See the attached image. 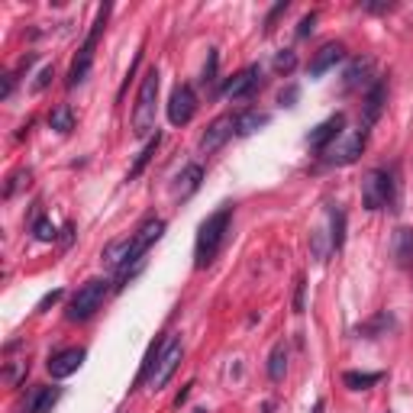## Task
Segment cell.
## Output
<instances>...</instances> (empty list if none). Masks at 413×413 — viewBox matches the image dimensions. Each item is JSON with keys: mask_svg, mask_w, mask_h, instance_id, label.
Returning <instances> with one entry per match:
<instances>
[{"mask_svg": "<svg viewBox=\"0 0 413 413\" xmlns=\"http://www.w3.org/2000/svg\"><path fill=\"white\" fill-rule=\"evenodd\" d=\"M162 233H165V220L149 217L129 239H116V243H110L107 249L101 252V262L116 275V285H113L116 291H123V287L129 285V278L143 268V255L162 239Z\"/></svg>", "mask_w": 413, "mask_h": 413, "instance_id": "obj_1", "label": "cell"}, {"mask_svg": "<svg viewBox=\"0 0 413 413\" xmlns=\"http://www.w3.org/2000/svg\"><path fill=\"white\" fill-rule=\"evenodd\" d=\"M233 203H223V207H217V210L210 213V217L200 223V230H197V239H194V268L203 271L210 268L213 262H217L220 249H223L226 236H230V223H233Z\"/></svg>", "mask_w": 413, "mask_h": 413, "instance_id": "obj_2", "label": "cell"}, {"mask_svg": "<svg viewBox=\"0 0 413 413\" xmlns=\"http://www.w3.org/2000/svg\"><path fill=\"white\" fill-rule=\"evenodd\" d=\"M158 88H162V75H158V68H149L143 84H139V97H136V107H133V136L136 139H152V136L158 133V126H155Z\"/></svg>", "mask_w": 413, "mask_h": 413, "instance_id": "obj_3", "label": "cell"}, {"mask_svg": "<svg viewBox=\"0 0 413 413\" xmlns=\"http://www.w3.org/2000/svg\"><path fill=\"white\" fill-rule=\"evenodd\" d=\"M362 203L365 210H397V178L391 168H372L362 181Z\"/></svg>", "mask_w": 413, "mask_h": 413, "instance_id": "obj_4", "label": "cell"}, {"mask_svg": "<svg viewBox=\"0 0 413 413\" xmlns=\"http://www.w3.org/2000/svg\"><path fill=\"white\" fill-rule=\"evenodd\" d=\"M107 294H110V281H107V278H91V281H84V285L78 287L75 294H71V300H68L65 317L71 320V323H84V320H91V317H94V313L103 307Z\"/></svg>", "mask_w": 413, "mask_h": 413, "instance_id": "obj_5", "label": "cell"}, {"mask_svg": "<svg viewBox=\"0 0 413 413\" xmlns=\"http://www.w3.org/2000/svg\"><path fill=\"white\" fill-rule=\"evenodd\" d=\"M107 16H110V4H103V7L97 10L94 23H91V33H88V39H84V46L78 49L75 61H71V68H68V81H65L68 88H78V84L91 75V65H94V49H97V39H101L103 26H107Z\"/></svg>", "mask_w": 413, "mask_h": 413, "instance_id": "obj_6", "label": "cell"}, {"mask_svg": "<svg viewBox=\"0 0 413 413\" xmlns=\"http://www.w3.org/2000/svg\"><path fill=\"white\" fill-rule=\"evenodd\" d=\"M181 355H184V342H181V336H165V346H162V352H158L155 368H152L149 387L162 391V387L171 381V374L178 372V365H181Z\"/></svg>", "mask_w": 413, "mask_h": 413, "instance_id": "obj_7", "label": "cell"}, {"mask_svg": "<svg viewBox=\"0 0 413 413\" xmlns=\"http://www.w3.org/2000/svg\"><path fill=\"white\" fill-rule=\"evenodd\" d=\"M365 143H368V129L359 126L352 136H346V139L339 136L336 143H332L330 149H326V158H323V162H326V165H339V168H342V165H352L355 158H359L362 152H365Z\"/></svg>", "mask_w": 413, "mask_h": 413, "instance_id": "obj_8", "label": "cell"}, {"mask_svg": "<svg viewBox=\"0 0 413 413\" xmlns=\"http://www.w3.org/2000/svg\"><path fill=\"white\" fill-rule=\"evenodd\" d=\"M233 136H236V113L217 116L210 126L203 129V136H200V152H203V155H213V152H220L226 143H230Z\"/></svg>", "mask_w": 413, "mask_h": 413, "instance_id": "obj_9", "label": "cell"}, {"mask_svg": "<svg viewBox=\"0 0 413 413\" xmlns=\"http://www.w3.org/2000/svg\"><path fill=\"white\" fill-rule=\"evenodd\" d=\"M258 88H262V65H249V68H243L239 75H233L230 81L223 84L220 94H223L226 101H249Z\"/></svg>", "mask_w": 413, "mask_h": 413, "instance_id": "obj_10", "label": "cell"}, {"mask_svg": "<svg viewBox=\"0 0 413 413\" xmlns=\"http://www.w3.org/2000/svg\"><path fill=\"white\" fill-rule=\"evenodd\" d=\"M197 113V94L190 84H178L168 97V123L171 126H188Z\"/></svg>", "mask_w": 413, "mask_h": 413, "instance_id": "obj_11", "label": "cell"}, {"mask_svg": "<svg viewBox=\"0 0 413 413\" xmlns=\"http://www.w3.org/2000/svg\"><path fill=\"white\" fill-rule=\"evenodd\" d=\"M84 359H88V352H84L81 346H71V349H61V352L49 355L46 368H49V374H52L55 381H65L84 365Z\"/></svg>", "mask_w": 413, "mask_h": 413, "instance_id": "obj_12", "label": "cell"}, {"mask_svg": "<svg viewBox=\"0 0 413 413\" xmlns=\"http://www.w3.org/2000/svg\"><path fill=\"white\" fill-rule=\"evenodd\" d=\"M342 126H346V113H332L330 120H323L320 126H313L310 133H307V146H310L313 152H326L339 136H342Z\"/></svg>", "mask_w": 413, "mask_h": 413, "instance_id": "obj_13", "label": "cell"}, {"mask_svg": "<svg viewBox=\"0 0 413 413\" xmlns=\"http://www.w3.org/2000/svg\"><path fill=\"white\" fill-rule=\"evenodd\" d=\"M384 101H387V81H384V78H374V84L368 88V94H365V103H362V129H372L374 123L381 120Z\"/></svg>", "mask_w": 413, "mask_h": 413, "instance_id": "obj_14", "label": "cell"}, {"mask_svg": "<svg viewBox=\"0 0 413 413\" xmlns=\"http://www.w3.org/2000/svg\"><path fill=\"white\" fill-rule=\"evenodd\" d=\"M342 58H346V46H342V42H326V46H320V52L310 58L307 71H310V78H323L326 71L336 68Z\"/></svg>", "mask_w": 413, "mask_h": 413, "instance_id": "obj_15", "label": "cell"}, {"mask_svg": "<svg viewBox=\"0 0 413 413\" xmlns=\"http://www.w3.org/2000/svg\"><path fill=\"white\" fill-rule=\"evenodd\" d=\"M374 61L368 58V55H362V58H352L346 68V75H342V91H359V88H372L374 78Z\"/></svg>", "mask_w": 413, "mask_h": 413, "instance_id": "obj_16", "label": "cell"}, {"mask_svg": "<svg viewBox=\"0 0 413 413\" xmlns=\"http://www.w3.org/2000/svg\"><path fill=\"white\" fill-rule=\"evenodd\" d=\"M397 326V320H394L391 310H378L372 320H365V323L355 326V336H365V339H378V336H387V332Z\"/></svg>", "mask_w": 413, "mask_h": 413, "instance_id": "obj_17", "label": "cell"}, {"mask_svg": "<svg viewBox=\"0 0 413 413\" xmlns=\"http://www.w3.org/2000/svg\"><path fill=\"white\" fill-rule=\"evenodd\" d=\"M391 255L400 268H410L413 265V226H400V230H394Z\"/></svg>", "mask_w": 413, "mask_h": 413, "instance_id": "obj_18", "label": "cell"}, {"mask_svg": "<svg viewBox=\"0 0 413 413\" xmlns=\"http://www.w3.org/2000/svg\"><path fill=\"white\" fill-rule=\"evenodd\" d=\"M326 217H330V252H339L342 243H346V210L339 207V203H326Z\"/></svg>", "mask_w": 413, "mask_h": 413, "instance_id": "obj_19", "label": "cell"}, {"mask_svg": "<svg viewBox=\"0 0 413 413\" xmlns=\"http://www.w3.org/2000/svg\"><path fill=\"white\" fill-rule=\"evenodd\" d=\"M200 181H203V168L197 162H190L188 168L178 175V184H175V197L178 200H188L190 194H197L200 190Z\"/></svg>", "mask_w": 413, "mask_h": 413, "instance_id": "obj_20", "label": "cell"}, {"mask_svg": "<svg viewBox=\"0 0 413 413\" xmlns=\"http://www.w3.org/2000/svg\"><path fill=\"white\" fill-rule=\"evenodd\" d=\"M271 123V116L268 113H262V110H255V107H249V110H239L236 113V136H252V133H258L262 126H268Z\"/></svg>", "mask_w": 413, "mask_h": 413, "instance_id": "obj_21", "label": "cell"}, {"mask_svg": "<svg viewBox=\"0 0 413 413\" xmlns=\"http://www.w3.org/2000/svg\"><path fill=\"white\" fill-rule=\"evenodd\" d=\"M61 400V387H36L29 400V413H49Z\"/></svg>", "mask_w": 413, "mask_h": 413, "instance_id": "obj_22", "label": "cell"}, {"mask_svg": "<svg viewBox=\"0 0 413 413\" xmlns=\"http://www.w3.org/2000/svg\"><path fill=\"white\" fill-rule=\"evenodd\" d=\"M49 126L61 136L71 133L75 129V110H71V103H55L52 113H49Z\"/></svg>", "mask_w": 413, "mask_h": 413, "instance_id": "obj_23", "label": "cell"}, {"mask_svg": "<svg viewBox=\"0 0 413 413\" xmlns=\"http://www.w3.org/2000/svg\"><path fill=\"white\" fill-rule=\"evenodd\" d=\"M381 378H384V372H346L342 374V384H346L349 391H368V387H374Z\"/></svg>", "mask_w": 413, "mask_h": 413, "instance_id": "obj_24", "label": "cell"}, {"mask_svg": "<svg viewBox=\"0 0 413 413\" xmlns=\"http://www.w3.org/2000/svg\"><path fill=\"white\" fill-rule=\"evenodd\" d=\"M285 372H287V346L285 342H275V349H271V355H268V378L281 381Z\"/></svg>", "mask_w": 413, "mask_h": 413, "instance_id": "obj_25", "label": "cell"}, {"mask_svg": "<svg viewBox=\"0 0 413 413\" xmlns=\"http://www.w3.org/2000/svg\"><path fill=\"white\" fill-rule=\"evenodd\" d=\"M162 346H165V336H162V339H155V342H152V346H149V352H146V359H143V368H139V378H136V387L149 384L152 368H155V362H158V352H162Z\"/></svg>", "mask_w": 413, "mask_h": 413, "instance_id": "obj_26", "label": "cell"}, {"mask_svg": "<svg viewBox=\"0 0 413 413\" xmlns=\"http://www.w3.org/2000/svg\"><path fill=\"white\" fill-rule=\"evenodd\" d=\"M158 143H162V133H155V136H152L149 143H146V149H143V152H139V155H136L133 168H129V181H133V178H139V175H143V168H146V165H149V162H152V155H155Z\"/></svg>", "mask_w": 413, "mask_h": 413, "instance_id": "obj_27", "label": "cell"}, {"mask_svg": "<svg viewBox=\"0 0 413 413\" xmlns=\"http://www.w3.org/2000/svg\"><path fill=\"white\" fill-rule=\"evenodd\" d=\"M33 239H36V243H55V239H58V230H55V223L49 217H36Z\"/></svg>", "mask_w": 413, "mask_h": 413, "instance_id": "obj_28", "label": "cell"}, {"mask_svg": "<svg viewBox=\"0 0 413 413\" xmlns=\"http://www.w3.org/2000/svg\"><path fill=\"white\" fill-rule=\"evenodd\" d=\"M217 68H220V52H217V49H210V55H207V65H203V71H200V84H203V88H213V84H217Z\"/></svg>", "mask_w": 413, "mask_h": 413, "instance_id": "obj_29", "label": "cell"}, {"mask_svg": "<svg viewBox=\"0 0 413 413\" xmlns=\"http://www.w3.org/2000/svg\"><path fill=\"white\" fill-rule=\"evenodd\" d=\"M294 68H297V55H294V49H281V52L275 55V71H278V75H291Z\"/></svg>", "mask_w": 413, "mask_h": 413, "instance_id": "obj_30", "label": "cell"}, {"mask_svg": "<svg viewBox=\"0 0 413 413\" xmlns=\"http://www.w3.org/2000/svg\"><path fill=\"white\" fill-rule=\"evenodd\" d=\"M287 10H291V4H287V0H278V4L268 10V16H265V33H271V29H275V23H278Z\"/></svg>", "mask_w": 413, "mask_h": 413, "instance_id": "obj_31", "label": "cell"}, {"mask_svg": "<svg viewBox=\"0 0 413 413\" xmlns=\"http://www.w3.org/2000/svg\"><path fill=\"white\" fill-rule=\"evenodd\" d=\"M23 184H29V168H20V171H14V175H10V184L4 188V197H14Z\"/></svg>", "mask_w": 413, "mask_h": 413, "instance_id": "obj_32", "label": "cell"}, {"mask_svg": "<svg viewBox=\"0 0 413 413\" xmlns=\"http://www.w3.org/2000/svg\"><path fill=\"white\" fill-rule=\"evenodd\" d=\"M297 97H300V88H297V84H287V88H281L278 103H281V107H297Z\"/></svg>", "mask_w": 413, "mask_h": 413, "instance_id": "obj_33", "label": "cell"}, {"mask_svg": "<svg viewBox=\"0 0 413 413\" xmlns=\"http://www.w3.org/2000/svg\"><path fill=\"white\" fill-rule=\"evenodd\" d=\"M304 294H307V278L300 275L294 285V313H304Z\"/></svg>", "mask_w": 413, "mask_h": 413, "instance_id": "obj_34", "label": "cell"}, {"mask_svg": "<svg viewBox=\"0 0 413 413\" xmlns=\"http://www.w3.org/2000/svg\"><path fill=\"white\" fill-rule=\"evenodd\" d=\"M52 78H55V68H52V65H46V68H42V71H39V75H36V81H33V91H46Z\"/></svg>", "mask_w": 413, "mask_h": 413, "instance_id": "obj_35", "label": "cell"}, {"mask_svg": "<svg viewBox=\"0 0 413 413\" xmlns=\"http://www.w3.org/2000/svg\"><path fill=\"white\" fill-rule=\"evenodd\" d=\"M61 297H65V291H61V287H55V291H49L46 294V297H42L39 300V307H36V310H39V313H46L49 310V307H55V304H58V300Z\"/></svg>", "mask_w": 413, "mask_h": 413, "instance_id": "obj_36", "label": "cell"}, {"mask_svg": "<svg viewBox=\"0 0 413 413\" xmlns=\"http://www.w3.org/2000/svg\"><path fill=\"white\" fill-rule=\"evenodd\" d=\"M313 26H317V14H307L304 20H300V26H297V39H307V36L313 33Z\"/></svg>", "mask_w": 413, "mask_h": 413, "instance_id": "obj_37", "label": "cell"}, {"mask_svg": "<svg viewBox=\"0 0 413 413\" xmlns=\"http://www.w3.org/2000/svg\"><path fill=\"white\" fill-rule=\"evenodd\" d=\"M362 10H368V14H391L394 4H362Z\"/></svg>", "mask_w": 413, "mask_h": 413, "instance_id": "obj_38", "label": "cell"}, {"mask_svg": "<svg viewBox=\"0 0 413 413\" xmlns=\"http://www.w3.org/2000/svg\"><path fill=\"white\" fill-rule=\"evenodd\" d=\"M190 387H194V384H184V387H181V394H178V397H175V407L188 404V397H190Z\"/></svg>", "mask_w": 413, "mask_h": 413, "instance_id": "obj_39", "label": "cell"}, {"mask_svg": "<svg viewBox=\"0 0 413 413\" xmlns=\"http://www.w3.org/2000/svg\"><path fill=\"white\" fill-rule=\"evenodd\" d=\"M323 407H326L323 400H317V407H313V413H323Z\"/></svg>", "mask_w": 413, "mask_h": 413, "instance_id": "obj_40", "label": "cell"}]
</instances>
